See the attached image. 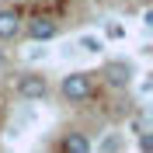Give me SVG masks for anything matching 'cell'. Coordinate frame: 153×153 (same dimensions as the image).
Wrapping results in <instances>:
<instances>
[{
	"label": "cell",
	"mask_w": 153,
	"mask_h": 153,
	"mask_svg": "<svg viewBox=\"0 0 153 153\" xmlns=\"http://www.w3.org/2000/svg\"><path fill=\"white\" fill-rule=\"evenodd\" d=\"M59 146H63V153H91V139H87L80 129H70Z\"/></svg>",
	"instance_id": "obj_6"
},
{
	"label": "cell",
	"mask_w": 153,
	"mask_h": 153,
	"mask_svg": "<svg viewBox=\"0 0 153 153\" xmlns=\"http://www.w3.org/2000/svg\"><path fill=\"white\" fill-rule=\"evenodd\" d=\"M21 31H25L31 42H49V38H56V35H59V25H56L52 18H31Z\"/></svg>",
	"instance_id": "obj_4"
},
{
	"label": "cell",
	"mask_w": 153,
	"mask_h": 153,
	"mask_svg": "<svg viewBox=\"0 0 153 153\" xmlns=\"http://www.w3.org/2000/svg\"><path fill=\"white\" fill-rule=\"evenodd\" d=\"M101 76H105L108 87L125 91V87H132V80H136V66L129 63V59H108L105 70H101Z\"/></svg>",
	"instance_id": "obj_3"
},
{
	"label": "cell",
	"mask_w": 153,
	"mask_h": 153,
	"mask_svg": "<svg viewBox=\"0 0 153 153\" xmlns=\"http://www.w3.org/2000/svg\"><path fill=\"white\" fill-rule=\"evenodd\" d=\"M14 94H18L21 101H45V97H49L45 73H38V70H25V73H18V80H14Z\"/></svg>",
	"instance_id": "obj_1"
},
{
	"label": "cell",
	"mask_w": 153,
	"mask_h": 153,
	"mask_svg": "<svg viewBox=\"0 0 153 153\" xmlns=\"http://www.w3.org/2000/svg\"><path fill=\"white\" fill-rule=\"evenodd\" d=\"M25 28V21L14 7H0V42H14Z\"/></svg>",
	"instance_id": "obj_5"
},
{
	"label": "cell",
	"mask_w": 153,
	"mask_h": 153,
	"mask_svg": "<svg viewBox=\"0 0 153 153\" xmlns=\"http://www.w3.org/2000/svg\"><path fill=\"white\" fill-rule=\"evenodd\" d=\"M0 70H4V52H0Z\"/></svg>",
	"instance_id": "obj_8"
},
{
	"label": "cell",
	"mask_w": 153,
	"mask_h": 153,
	"mask_svg": "<svg viewBox=\"0 0 153 153\" xmlns=\"http://www.w3.org/2000/svg\"><path fill=\"white\" fill-rule=\"evenodd\" d=\"M59 94L66 97L70 105H80V101H87V97L94 94V73H84V70L66 73V76H63V84H59Z\"/></svg>",
	"instance_id": "obj_2"
},
{
	"label": "cell",
	"mask_w": 153,
	"mask_h": 153,
	"mask_svg": "<svg viewBox=\"0 0 153 153\" xmlns=\"http://www.w3.org/2000/svg\"><path fill=\"white\" fill-rule=\"evenodd\" d=\"M139 153H153V136L150 132H139Z\"/></svg>",
	"instance_id": "obj_7"
}]
</instances>
